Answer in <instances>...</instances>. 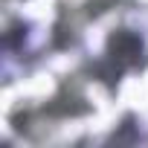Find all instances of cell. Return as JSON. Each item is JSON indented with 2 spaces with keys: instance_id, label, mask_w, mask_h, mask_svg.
Returning <instances> with one entry per match:
<instances>
[{
  "instance_id": "cell-1",
  "label": "cell",
  "mask_w": 148,
  "mask_h": 148,
  "mask_svg": "<svg viewBox=\"0 0 148 148\" xmlns=\"http://www.w3.org/2000/svg\"><path fill=\"white\" fill-rule=\"evenodd\" d=\"M139 52H142V44H139V38H136L134 32H128V29H119V32L110 35V41H108V61L116 67V73L125 70V67H134V64L139 61Z\"/></svg>"
}]
</instances>
